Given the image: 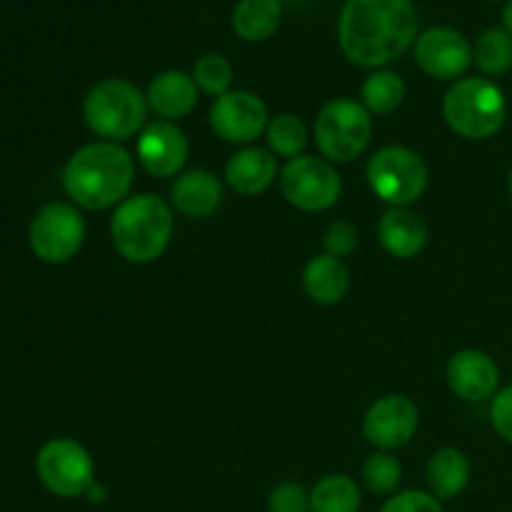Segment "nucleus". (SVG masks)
I'll return each mask as SVG.
<instances>
[{"label":"nucleus","instance_id":"35","mask_svg":"<svg viewBox=\"0 0 512 512\" xmlns=\"http://www.w3.org/2000/svg\"><path fill=\"white\" fill-rule=\"evenodd\" d=\"M493 3H500V0H493Z\"/></svg>","mask_w":512,"mask_h":512},{"label":"nucleus","instance_id":"2","mask_svg":"<svg viewBox=\"0 0 512 512\" xmlns=\"http://www.w3.org/2000/svg\"><path fill=\"white\" fill-rule=\"evenodd\" d=\"M135 163L128 150L118 143L83 145L70 155L63 168V188L78 208L108 210L118 208L133 188Z\"/></svg>","mask_w":512,"mask_h":512},{"label":"nucleus","instance_id":"3","mask_svg":"<svg viewBox=\"0 0 512 512\" xmlns=\"http://www.w3.org/2000/svg\"><path fill=\"white\" fill-rule=\"evenodd\" d=\"M173 235V210L153 193L125 198L110 220L115 250L133 265L155 263L168 250Z\"/></svg>","mask_w":512,"mask_h":512},{"label":"nucleus","instance_id":"31","mask_svg":"<svg viewBox=\"0 0 512 512\" xmlns=\"http://www.w3.org/2000/svg\"><path fill=\"white\" fill-rule=\"evenodd\" d=\"M380 512H443V505L433 493L405 490V493L393 495Z\"/></svg>","mask_w":512,"mask_h":512},{"label":"nucleus","instance_id":"11","mask_svg":"<svg viewBox=\"0 0 512 512\" xmlns=\"http://www.w3.org/2000/svg\"><path fill=\"white\" fill-rule=\"evenodd\" d=\"M268 123V105L250 90H230L210 105V128L228 143H253L268 130Z\"/></svg>","mask_w":512,"mask_h":512},{"label":"nucleus","instance_id":"24","mask_svg":"<svg viewBox=\"0 0 512 512\" xmlns=\"http://www.w3.org/2000/svg\"><path fill=\"white\" fill-rule=\"evenodd\" d=\"M360 488L350 475H328L310 490V512H358Z\"/></svg>","mask_w":512,"mask_h":512},{"label":"nucleus","instance_id":"18","mask_svg":"<svg viewBox=\"0 0 512 512\" xmlns=\"http://www.w3.org/2000/svg\"><path fill=\"white\" fill-rule=\"evenodd\" d=\"M145 98L155 115L173 123V120L193 113L195 103H198V85H195L193 75L183 73V70H165V73L155 75Z\"/></svg>","mask_w":512,"mask_h":512},{"label":"nucleus","instance_id":"27","mask_svg":"<svg viewBox=\"0 0 512 512\" xmlns=\"http://www.w3.org/2000/svg\"><path fill=\"white\" fill-rule=\"evenodd\" d=\"M403 480V465L395 455L375 453L363 465V483L373 495H393Z\"/></svg>","mask_w":512,"mask_h":512},{"label":"nucleus","instance_id":"4","mask_svg":"<svg viewBox=\"0 0 512 512\" xmlns=\"http://www.w3.org/2000/svg\"><path fill=\"white\" fill-rule=\"evenodd\" d=\"M148 110L150 105L143 90L120 78L100 80L83 100L85 125L108 143H120L138 135L145 128Z\"/></svg>","mask_w":512,"mask_h":512},{"label":"nucleus","instance_id":"5","mask_svg":"<svg viewBox=\"0 0 512 512\" xmlns=\"http://www.w3.org/2000/svg\"><path fill=\"white\" fill-rule=\"evenodd\" d=\"M445 123L465 140H488L505 125L508 103L493 80L460 78L443 100Z\"/></svg>","mask_w":512,"mask_h":512},{"label":"nucleus","instance_id":"7","mask_svg":"<svg viewBox=\"0 0 512 512\" xmlns=\"http://www.w3.org/2000/svg\"><path fill=\"white\" fill-rule=\"evenodd\" d=\"M368 183L390 208H408L428 188V165L403 145H385L370 158Z\"/></svg>","mask_w":512,"mask_h":512},{"label":"nucleus","instance_id":"33","mask_svg":"<svg viewBox=\"0 0 512 512\" xmlns=\"http://www.w3.org/2000/svg\"><path fill=\"white\" fill-rule=\"evenodd\" d=\"M503 28L512 35V0H508L503 8Z\"/></svg>","mask_w":512,"mask_h":512},{"label":"nucleus","instance_id":"1","mask_svg":"<svg viewBox=\"0 0 512 512\" xmlns=\"http://www.w3.org/2000/svg\"><path fill=\"white\" fill-rule=\"evenodd\" d=\"M338 40L350 63L380 68L415 45L418 10L413 0H348L340 10Z\"/></svg>","mask_w":512,"mask_h":512},{"label":"nucleus","instance_id":"10","mask_svg":"<svg viewBox=\"0 0 512 512\" xmlns=\"http://www.w3.org/2000/svg\"><path fill=\"white\" fill-rule=\"evenodd\" d=\"M35 470L48 493L58 498H78L95 483V463L88 450L70 438H55L40 448Z\"/></svg>","mask_w":512,"mask_h":512},{"label":"nucleus","instance_id":"34","mask_svg":"<svg viewBox=\"0 0 512 512\" xmlns=\"http://www.w3.org/2000/svg\"><path fill=\"white\" fill-rule=\"evenodd\" d=\"M508 185H510V195H512V170H510V178H508Z\"/></svg>","mask_w":512,"mask_h":512},{"label":"nucleus","instance_id":"15","mask_svg":"<svg viewBox=\"0 0 512 512\" xmlns=\"http://www.w3.org/2000/svg\"><path fill=\"white\" fill-rule=\"evenodd\" d=\"M498 363L483 350H458L448 360V385L458 398L480 403L498 393Z\"/></svg>","mask_w":512,"mask_h":512},{"label":"nucleus","instance_id":"19","mask_svg":"<svg viewBox=\"0 0 512 512\" xmlns=\"http://www.w3.org/2000/svg\"><path fill=\"white\" fill-rule=\"evenodd\" d=\"M378 238L393 258L410 260L428 245V225L413 210L390 208L378 223Z\"/></svg>","mask_w":512,"mask_h":512},{"label":"nucleus","instance_id":"14","mask_svg":"<svg viewBox=\"0 0 512 512\" xmlns=\"http://www.w3.org/2000/svg\"><path fill=\"white\" fill-rule=\"evenodd\" d=\"M190 145L183 130L170 120H158L140 130L138 163L153 178H173L185 168Z\"/></svg>","mask_w":512,"mask_h":512},{"label":"nucleus","instance_id":"32","mask_svg":"<svg viewBox=\"0 0 512 512\" xmlns=\"http://www.w3.org/2000/svg\"><path fill=\"white\" fill-rule=\"evenodd\" d=\"M490 420L493 428L505 443L512 445V385L498 390L493 395V405H490Z\"/></svg>","mask_w":512,"mask_h":512},{"label":"nucleus","instance_id":"21","mask_svg":"<svg viewBox=\"0 0 512 512\" xmlns=\"http://www.w3.org/2000/svg\"><path fill=\"white\" fill-rule=\"evenodd\" d=\"M430 493L438 500H453L468 488L470 483V460L463 450L443 448L428 460L425 470Z\"/></svg>","mask_w":512,"mask_h":512},{"label":"nucleus","instance_id":"30","mask_svg":"<svg viewBox=\"0 0 512 512\" xmlns=\"http://www.w3.org/2000/svg\"><path fill=\"white\" fill-rule=\"evenodd\" d=\"M358 245V230L348 220H333V223L325 228L323 235V248L325 253L333 255V258H345L350 255Z\"/></svg>","mask_w":512,"mask_h":512},{"label":"nucleus","instance_id":"26","mask_svg":"<svg viewBox=\"0 0 512 512\" xmlns=\"http://www.w3.org/2000/svg\"><path fill=\"white\" fill-rule=\"evenodd\" d=\"M265 138H268L270 153L288 160L300 158L303 150L308 148V128L293 113H283L270 120L268 130H265Z\"/></svg>","mask_w":512,"mask_h":512},{"label":"nucleus","instance_id":"6","mask_svg":"<svg viewBox=\"0 0 512 512\" xmlns=\"http://www.w3.org/2000/svg\"><path fill=\"white\" fill-rule=\"evenodd\" d=\"M315 143L330 163H350L373 138V115L353 98H335L315 118Z\"/></svg>","mask_w":512,"mask_h":512},{"label":"nucleus","instance_id":"13","mask_svg":"<svg viewBox=\"0 0 512 512\" xmlns=\"http://www.w3.org/2000/svg\"><path fill=\"white\" fill-rule=\"evenodd\" d=\"M418 423L420 413L413 400L405 395H385L365 413L363 433L380 453H390L413 440Z\"/></svg>","mask_w":512,"mask_h":512},{"label":"nucleus","instance_id":"16","mask_svg":"<svg viewBox=\"0 0 512 512\" xmlns=\"http://www.w3.org/2000/svg\"><path fill=\"white\" fill-rule=\"evenodd\" d=\"M170 200L180 215L203 220L218 210L220 200H223V185H220L218 175L210 170H190V173L178 175L173 190H170Z\"/></svg>","mask_w":512,"mask_h":512},{"label":"nucleus","instance_id":"20","mask_svg":"<svg viewBox=\"0 0 512 512\" xmlns=\"http://www.w3.org/2000/svg\"><path fill=\"white\" fill-rule=\"evenodd\" d=\"M303 288L318 305H338L350 290V273L340 258L323 253L315 255L303 270Z\"/></svg>","mask_w":512,"mask_h":512},{"label":"nucleus","instance_id":"8","mask_svg":"<svg viewBox=\"0 0 512 512\" xmlns=\"http://www.w3.org/2000/svg\"><path fill=\"white\" fill-rule=\"evenodd\" d=\"M280 193L303 213H325L343 193V180L330 160L300 155L280 170Z\"/></svg>","mask_w":512,"mask_h":512},{"label":"nucleus","instance_id":"22","mask_svg":"<svg viewBox=\"0 0 512 512\" xmlns=\"http://www.w3.org/2000/svg\"><path fill=\"white\" fill-rule=\"evenodd\" d=\"M283 18V3L280 0H240L233 8V30L238 38L248 43L268 40L280 28Z\"/></svg>","mask_w":512,"mask_h":512},{"label":"nucleus","instance_id":"29","mask_svg":"<svg viewBox=\"0 0 512 512\" xmlns=\"http://www.w3.org/2000/svg\"><path fill=\"white\" fill-rule=\"evenodd\" d=\"M268 512H310V493L295 480H285L270 490Z\"/></svg>","mask_w":512,"mask_h":512},{"label":"nucleus","instance_id":"25","mask_svg":"<svg viewBox=\"0 0 512 512\" xmlns=\"http://www.w3.org/2000/svg\"><path fill=\"white\" fill-rule=\"evenodd\" d=\"M473 63L485 75H505L512 70V35L505 28H488L473 45Z\"/></svg>","mask_w":512,"mask_h":512},{"label":"nucleus","instance_id":"9","mask_svg":"<svg viewBox=\"0 0 512 512\" xmlns=\"http://www.w3.org/2000/svg\"><path fill=\"white\" fill-rule=\"evenodd\" d=\"M35 258L48 265H63L80 253L85 243V220L70 203H48L35 213L28 230Z\"/></svg>","mask_w":512,"mask_h":512},{"label":"nucleus","instance_id":"28","mask_svg":"<svg viewBox=\"0 0 512 512\" xmlns=\"http://www.w3.org/2000/svg\"><path fill=\"white\" fill-rule=\"evenodd\" d=\"M193 80L198 85V90H203L205 95L220 98V95L230 93V85H233V65L223 55L208 53L203 58H198V63H195Z\"/></svg>","mask_w":512,"mask_h":512},{"label":"nucleus","instance_id":"17","mask_svg":"<svg viewBox=\"0 0 512 512\" xmlns=\"http://www.w3.org/2000/svg\"><path fill=\"white\" fill-rule=\"evenodd\" d=\"M278 178V160L265 148H243L225 165V180L235 193L253 198L265 193Z\"/></svg>","mask_w":512,"mask_h":512},{"label":"nucleus","instance_id":"23","mask_svg":"<svg viewBox=\"0 0 512 512\" xmlns=\"http://www.w3.org/2000/svg\"><path fill=\"white\" fill-rule=\"evenodd\" d=\"M405 83L393 70H375L360 88V103L370 115H390L403 105Z\"/></svg>","mask_w":512,"mask_h":512},{"label":"nucleus","instance_id":"12","mask_svg":"<svg viewBox=\"0 0 512 512\" xmlns=\"http://www.w3.org/2000/svg\"><path fill=\"white\" fill-rule=\"evenodd\" d=\"M415 63L435 80H460L473 63V45L453 28H430L418 35L413 45Z\"/></svg>","mask_w":512,"mask_h":512}]
</instances>
